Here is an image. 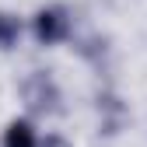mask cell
<instances>
[{
    "label": "cell",
    "mask_w": 147,
    "mask_h": 147,
    "mask_svg": "<svg viewBox=\"0 0 147 147\" xmlns=\"http://www.w3.org/2000/svg\"><path fill=\"white\" fill-rule=\"evenodd\" d=\"M32 32H35V39H39V46H60L70 35V14H67V7L53 4V7L35 11Z\"/></svg>",
    "instance_id": "cell-1"
},
{
    "label": "cell",
    "mask_w": 147,
    "mask_h": 147,
    "mask_svg": "<svg viewBox=\"0 0 147 147\" xmlns=\"http://www.w3.org/2000/svg\"><path fill=\"white\" fill-rule=\"evenodd\" d=\"M4 147H39L35 126L28 119H11L7 130H4Z\"/></svg>",
    "instance_id": "cell-2"
},
{
    "label": "cell",
    "mask_w": 147,
    "mask_h": 147,
    "mask_svg": "<svg viewBox=\"0 0 147 147\" xmlns=\"http://www.w3.org/2000/svg\"><path fill=\"white\" fill-rule=\"evenodd\" d=\"M18 39H21V18H14V14H7V11H0V49L18 46Z\"/></svg>",
    "instance_id": "cell-3"
},
{
    "label": "cell",
    "mask_w": 147,
    "mask_h": 147,
    "mask_svg": "<svg viewBox=\"0 0 147 147\" xmlns=\"http://www.w3.org/2000/svg\"><path fill=\"white\" fill-rule=\"evenodd\" d=\"M39 147H70V144H67V137H60V133H49Z\"/></svg>",
    "instance_id": "cell-4"
}]
</instances>
